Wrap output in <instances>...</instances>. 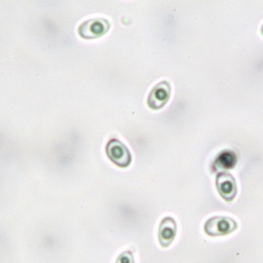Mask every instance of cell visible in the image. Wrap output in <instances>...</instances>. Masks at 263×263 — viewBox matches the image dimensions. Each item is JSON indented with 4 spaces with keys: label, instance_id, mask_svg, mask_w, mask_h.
<instances>
[{
    "label": "cell",
    "instance_id": "obj_1",
    "mask_svg": "<svg viewBox=\"0 0 263 263\" xmlns=\"http://www.w3.org/2000/svg\"><path fill=\"white\" fill-rule=\"evenodd\" d=\"M237 229V222L229 217H212L204 226L205 233L211 237H221L234 233Z\"/></svg>",
    "mask_w": 263,
    "mask_h": 263
},
{
    "label": "cell",
    "instance_id": "obj_2",
    "mask_svg": "<svg viewBox=\"0 0 263 263\" xmlns=\"http://www.w3.org/2000/svg\"><path fill=\"white\" fill-rule=\"evenodd\" d=\"M106 154L109 159L119 167L125 168L131 164L130 151L117 139H112L108 142L106 145Z\"/></svg>",
    "mask_w": 263,
    "mask_h": 263
},
{
    "label": "cell",
    "instance_id": "obj_3",
    "mask_svg": "<svg viewBox=\"0 0 263 263\" xmlns=\"http://www.w3.org/2000/svg\"><path fill=\"white\" fill-rule=\"evenodd\" d=\"M109 28L110 23L106 19H90L79 26V34L84 39H96L105 35Z\"/></svg>",
    "mask_w": 263,
    "mask_h": 263
},
{
    "label": "cell",
    "instance_id": "obj_4",
    "mask_svg": "<svg viewBox=\"0 0 263 263\" xmlns=\"http://www.w3.org/2000/svg\"><path fill=\"white\" fill-rule=\"evenodd\" d=\"M216 186L221 197L227 202H232L237 195L236 179L228 172H221L216 177Z\"/></svg>",
    "mask_w": 263,
    "mask_h": 263
},
{
    "label": "cell",
    "instance_id": "obj_5",
    "mask_svg": "<svg viewBox=\"0 0 263 263\" xmlns=\"http://www.w3.org/2000/svg\"><path fill=\"white\" fill-rule=\"evenodd\" d=\"M171 92V85L167 81L159 82L149 93L147 98V105L154 110L162 108L168 102Z\"/></svg>",
    "mask_w": 263,
    "mask_h": 263
},
{
    "label": "cell",
    "instance_id": "obj_6",
    "mask_svg": "<svg viewBox=\"0 0 263 263\" xmlns=\"http://www.w3.org/2000/svg\"><path fill=\"white\" fill-rule=\"evenodd\" d=\"M177 224L171 217H165L159 224L158 241L163 249H167L176 237Z\"/></svg>",
    "mask_w": 263,
    "mask_h": 263
},
{
    "label": "cell",
    "instance_id": "obj_7",
    "mask_svg": "<svg viewBox=\"0 0 263 263\" xmlns=\"http://www.w3.org/2000/svg\"><path fill=\"white\" fill-rule=\"evenodd\" d=\"M237 163V156L233 152H222L215 159V165L218 170H231ZM217 170V171H218Z\"/></svg>",
    "mask_w": 263,
    "mask_h": 263
},
{
    "label": "cell",
    "instance_id": "obj_8",
    "mask_svg": "<svg viewBox=\"0 0 263 263\" xmlns=\"http://www.w3.org/2000/svg\"><path fill=\"white\" fill-rule=\"evenodd\" d=\"M116 263H135L132 251L127 250L121 253L116 260Z\"/></svg>",
    "mask_w": 263,
    "mask_h": 263
},
{
    "label": "cell",
    "instance_id": "obj_9",
    "mask_svg": "<svg viewBox=\"0 0 263 263\" xmlns=\"http://www.w3.org/2000/svg\"><path fill=\"white\" fill-rule=\"evenodd\" d=\"M261 34L263 35V25L262 27H261Z\"/></svg>",
    "mask_w": 263,
    "mask_h": 263
}]
</instances>
